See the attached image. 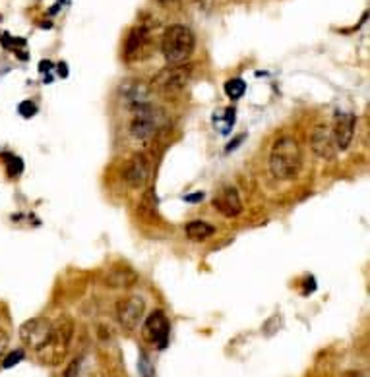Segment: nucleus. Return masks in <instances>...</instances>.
Instances as JSON below:
<instances>
[{
	"label": "nucleus",
	"instance_id": "18",
	"mask_svg": "<svg viewBox=\"0 0 370 377\" xmlns=\"http://www.w3.org/2000/svg\"><path fill=\"white\" fill-rule=\"evenodd\" d=\"M245 91H247V83L240 78H233L225 83V93H227V97L233 99V101L240 99V97L245 95Z\"/></svg>",
	"mask_w": 370,
	"mask_h": 377
},
{
	"label": "nucleus",
	"instance_id": "10",
	"mask_svg": "<svg viewBox=\"0 0 370 377\" xmlns=\"http://www.w3.org/2000/svg\"><path fill=\"white\" fill-rule=\"evenodd\" d=\"M310 147L320 159L334 161L335 155H337V150H335L334 138H332V130L327 128L326 124H318L316 128L312 130V134H310Z\"/></svg>",
	"mask_w": 370,
	"mask_h": 377
},
{
	"label": "nucleus",
	"instance_id": "23",
	"mask_svg": "<svg viewBox=\"0 0 370 377\" xmlns=\"http://www.w3.org/2000/svg\"><path fill=\"white\" fill-rule=\"evenodd\" d=\"M140 374L141 377H153V368H151V364H150V360H148V356L146 354H141L140 356Z\"/></svg>",
	"mask_w": 370,
	"mask_h": 377
},
{
	"label": "nucleus",
	"instance_id": "13",
	"mask_svg": "<svg viewBox=\"0 0 370 377\" xmlns=\"http://www.w3.org/2000/svg\"><path fill=\"white\" fill-rule=\"evenodd\" d=\"M146 41H148V29L144 26L134 27L132 31H130V35H128V39H126V45H124V54H126L128 58L136 56V54L144 49Z\"/></svg>",
	"mask_w": 370,
	"mask_h": 377
},
{
	"label": "nucleus",
	"instance_id": "26",
	"mask_svg": "<svg viewBox=\"0 0 370 377\" xmlns=\"http://www.w3.org/2000/svg\"><path fill=\"white\" fill-rule=\"evenodd\" d=\"M186 202H200L202 200V193H196V195H186Z\"/></svg>",
	"mask_w": 370,
	"mask_h": 377
},
{
	"label": "nucleus",
	"instance_id": "21",
	"mask_svg": "<svg viewBox=\"0 0 370 377\" xmlns=\"http://www.w3.org/2000/svg\"><path fill=\"white\" fill-rule=\"evenodd\" d=\"M6 170L10 176H18L24 170V163L18 157H8L6 159Z\"/></svg>",
	"mask_w": 370,
	"mask_h": 377
},
{
	"label": "nucleus",
	"instance_id": "1",
	"mask_svg": "<svg viewBox=\"0 0 370 377\" xmlns=\"http://www.w3.org/2000/svg\"><path fill=\"white\" fill-rule=\"evenodd\" d=\"M302 168V151L299 141L283 136L273 141L270 151V170L277 180H295Z\"/></svg>",
	"mask_w": 370,
	"mask_h": 377
},
{
	"label": "nucleus",
	"instance_id": "22",
	"mask_svg": "<svg viewBox=\"0 0 370 377\" xmlns=\"http://www.w3.org/2000/svg\"><path fill=\"white\" fill-rule=\"evenodd\" d=\"M79 369H82V358H79V356H76V358L72 360L70 364L64 368V374H62V377H78Z\"/></svg>",
	"mask_w": 370,
	"mask_h": 377
},
{
	"label": "nucleus",
	"instance_id": "16",
	"mask_svg": "<svg viewBox=\"0 0 370 377\" xmlns=\"http://www.w3.org/2000/svg\"><path fill=\"white\" fill-rule=\"evenodd\" d=\"M140 215H144L146 219H151L155 213H157V195L153 192V188H148L146 193L141 195V202H140Z\"/></svg>",
	"mask_w": 370,
	"mask_h": 377
},
{
	"label": "nucleus",
	"instance_id": "24",
	"mask_svg": "<svg viewBox=\"0 0 370 377\" xmlns=\"http://www.w3.org/2000/svg\"><path fill=\"white\" fill-rule=\"evenodd\" d=\"M18 111L22 113V116H26V118H29V116H33V114L37 113V106L31 103V101H24V103H20Z\"/></svg>",
	"mask_w": 370,
	"mask_h": 377
},
{
	"label": "nucleus",
	"instance_id": "5",
	"mask_svg": "<svg viewBox=\"0 0 370 377\" xmlns=\"http://www.w3.org/2000/svg\"><path fill=\"white\" fill-rule=\"evenodd\" d=\"M190 81V68L188 66H167L161 70L151 81V89H155L161 95H175L188 86Z\"/></svg>",
	"mask_w": 370,
	"mask_h": 377
},
{
	"label": "nucleus",
	"instance_id": "27",
	"mask_svg": "<svg viewBox=\"0 0 370 377\" xmlns=\"http://www.w3.org/2000/svg\"><path fill=\"white\" fill-rule=\"evenodd\" d=\"M159 2H161L163 6H173V4H176L178 0H159Z\"/></svg>",
	"mask_w": 370,
	"mask_h": 377
},
{
	"label": "nucleus",
	"instance_id": "2",
	"mask_svg": "<svg viewBox=\"0 0 370 377\" xmlns=\"http://www.w3.org/2000/svg\"><path fill=\"white\" fill-rule=\"evenodd\" d=\"M194 49L196 37L192 29L180 26V24H173L163 31L161 53L169 66H180L190 61V56L194 54Z\"/></svg>",
	"mask_w": 370,
	"mask_h": 377
},
{
	"label": "nucleus",
	"instance_id": "3",
	"mask_svg": "<svg viewBox=\"0 0 370 377\" xmlns=\"http://www.w3.org/2000/svg\"><path fill=\"white\" fill-rule=\"evenodd\" d=\"M132 122H130V136L138 141H150L159 128L161 111L153 103H141L130 106Z\"/></svg>",
	"mask_w": 370,
	"mask_h": 377
},
{
	"label": "nucleus",
	"instance_id": "7",
	"mask_svg": "<svg viewBox=\"0 0 370 377\" xmlns=\"http://www.w3.org/2000/svg\"><path fill=\"white\" fill-rule=\"evenodd\" d=\"M355 126H357V116L353 113L337 111V113L334 114V128H330V130H332L335 150H349L353 136H355Z\"/></svg>",
	"mask_w": 370,
	"mask_h": 377
},
{
	"label": "nucleus",
	"instance_id": "9",
	"mask_svg": "<svg viewBox=\"0 0 370 377\" xmlns=\"http://www.w3.org/2000/svg\"><path fill=\"white\" fill-rule=\"evenodd\" d=\"M144 335L150 342H153L159 348H165L169 344V321L161 310L151 312L144 321Z\"/></svg>",
	"mask_w": 370,
	"mask_h": 377
},
{
	"label": "nucleus",
	"instance_id": "20",
	"mask_svg": "<svg viewBox=\"0 0 370 377\" xmlns=\"http://www.w3.org/2000/svg\"><path fill=\"white\" fill-rule=\"evenodd\" d=\"M72 333H74V329H72V321L70 319H66V321L62 323L61 331H59V335H61V342H62V346H64V348L70 344Z\"/></svg>",
	"mask_w": 370,
	"mask_h": 377
},
{
	"label": "nucleus",
	"instance_id": "25",
	"mask_svg": "<svg viewBox=\"0 0 370 377\" xmlns=\"http://www.w3.org/2000/svg\"><path fill=\"white\" fill-rule=\"evenodd\" d=\"M6 346H8V333L0 329V358H2L4 351H6Z\"/></svg>",
	"mask_w": 370,
	"mask_h": 377
},
{
	"label": "nucleus",
	"instance_id": "14",
	"mask_svg": "<svg viewBox=\"0 0 370 377\" xmlns=\"http://www.w3.org/2000/svg\"><path fill=\"white\" fill-rule=\"evenodd\" d=\"M186 238L188 240H194V242H202V240H208L210 236H213V232H215V228L210 225V223H206L202 219H196L190 220L185 228Z\"/></svg>",
	"mask_w": 370,
	"mask_h": 377
},
{
	"label": "nucleus",
	"instance_id": "19",
	"mask_svg": "<svg viewBox=\"0 0 370 377\" xmlns=\"http://www.w3.org/2000/svg\"><path fill=\"white\" fill-rule=\"evenodd\" d=\"M24 358H26V352H24V351L10 352L6 358H2V368H4V369L14 368V366H16V364H20V362H22Z\"/></svg>",
	"mask_w": 370,
	"mask_h": 377
},
{
	"label": "nucleus",
	"instance_id": "12",
	"mask_svg": "<svg viewBox=\"0 0 370 377\" xmlns=\"http://www.w3.org/2000/svg\"><path fill=\"white\" fill-rule=\"evenodd\" d=\"M213 207L219 211L223 217L227 219H235L242 213V202L235 186H225L215 198H213Z\"/></svg>",
	"mask_w": 370,
	"mask_h": 377
},
{
	"label": "nucleus",
	"instance_id": "6",
	"mask_svg": "<svg viewBox=\"0 0 370 377\" xmlns=\"http://www.w3.org/2000/svg\"><path fill=\"white\" fill-rule=\"evenodd\" d=\"M146 314V302L141 296H126L116 302V319L124 331H136Z\"/></svg>",
	"mask_w": 370,
	"mask_h": 377
},
{
	"label": "nucleus",
	"instance_id": "11",
	"mask_svg": "<svg viewBox=\"0 0 370 377\" xmlns=\"http://www.w3.org/2000/svg\"><path fill=\"white\" fill-rule=\"evenodd\" d=\"M118 95L123 99L126 106L141 105V103H151V88L144 83L141 79H126L118 88Z\"/></svg>",
	"mask_w": 370,
	"mask_h": 377
},
{
	"label": "nucleus",
	"instance_id": "17",
	"mask_svg": "<svg viewBox=\"0 0 370 377\" xmlns=\"http://www.w3.org/2000/svg\"><path fill=\"white\" fill-rule=\"evenodd\" d=\"M132 281H136V275L128 267H123V269H115L109 275L107 284L109 287H128V284H132Z\"/></svg>",
	"mask_w": 370,
	"mask_h": 377
},
{
	"label": "nucleus",
	"instance_id": "28",
	"mask_svg": "<svg viewBox=\"0 0 370 377\" xmlns=\"http://www.w3.org/2000/svg\"><path fill=\"white\" fill-rule=\"evenodd\" d=\"M353 377H367V374H355Z\"/></svg>",
	"mask_w": 370,
	"mask_h": 377
},
{
	"label": "nucleus",
	"instance_id": "8",
	"mask_svg": "<svg viewBox=\"0 0 370 377\" xmlns=\"http://www.w3.org/2000/svg\"><path fill=\"white\" fill-rule=\"evenodd\" d=\"M150 175V159L146 157V155H141V153H136V155L126 163V167H124L123 170L124 182L130 186V188H134V190H140V188L148 184Z\"/></svg>",
	"mask_w": 370,
	"mask_h": 377
},
{
	"label": "nucleus",
	"instance_id": "4",
	"mask_svg": "<svg viewBox=\"0 0 370 377\" xmlns=\"http://www.w3.org/2000/svg\"><path fill=\"white\" fill-rule=\"evenodd\" d=\"M54 325L47 317H33L27 319L26 323L20 327V339L33 351H43L54 341Z\"/></svg>",
	"mask_w": 370,
	"mask_h": 377
},
{
	"label": "nucleus",
	"instance_id": "15",
	"mask_svg": "<svg viewBox=\"0 0 370 377\" xmlns=\"http://www.w3.org/2000/svg\"><path fill=\"white\" fill-rule=\"evenodd\" d=\"M235 109H223V111H217L213 114V124L217 126V130L221 134H229L233 124H235Z\"/></svg>",
	"mask_w": 370,
	"mask_h": 377
}]
</instances>
